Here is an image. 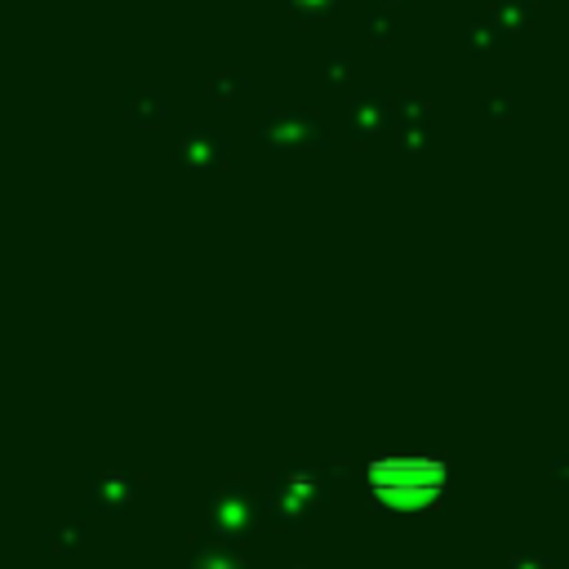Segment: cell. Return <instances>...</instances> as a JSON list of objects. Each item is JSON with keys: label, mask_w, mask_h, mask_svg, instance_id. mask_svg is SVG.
Returning a JSON list of instances; mask_svg holds the SVG:
<instances>
[{"label": "cell", "mask_w": 569, "mask_h": 569, "mask_svg": "<svg viewBox=\"0 0 569 569\" xmlns=\"http://www.w3.org/2000/svg\"><path fill=\"white\" fill-rule=\"evenodd\" d=\"M382 476H396V480H373L382 493H427L440 485V467H427V462H391V467H373Z\"/></svg>", "instance_id": "obj_1"}]
</instances>
